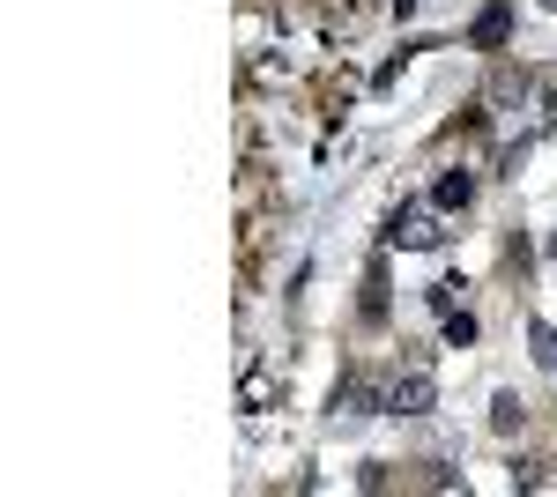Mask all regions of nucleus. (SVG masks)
I'll use <instances>...</instances> for the list:
<instances>
[{
  "instance_id": "obj_1",
  "label": "nucleus",
  "mask_w": 557,
  "mask_h": 497,
  "mask_svg": "<svg viewBox=\"0 0 557 497\" xmlns=\"http://www.w3.org/2000/svg\"><path fill=\"white\" fill-rule=\"evenodd\" d=\"M431 401H438V386H431L424 364H409V372H394V378H386V409H394V415H424Z\"/></svg>"
},
{
  "instance_id": "obj_2",
  "label": "nucleus",
  "mask_w": 557,
  "mask_h": 497,
  "mask_svg": "<svg viewBox=\"0 0 557 497\" xmlns=\"http://www.w3.org/2000/svg\"><path fill=\"white\" fill-rule=\"evenodd\" d=\"M446 231L431 223V208H394L386 215V246H409V252H424V246H438Z\"/></svg>"
},
{
  "instance_id": "obj_3",
  "label": "nucleus",
  "mask_w": 557,
  "mask_h": 497,
  "mask_svg": "<svg viewBox=\"0 0 557 497\" xmlns=\"http://www.w3.org/2000/svg\"><path fill=\"white\" fill-rule=\"evenodd\" d=\"M335 409H349V415H372V409H386V386L372 372H349L343 386H335Z\"/></svg>"
},
{
  "instance_id": "obj_4",
  "label": "nucleus",
  "mask_w": 557,
  "mask_h": 497,
  "mask_svg": "<svg viewBox=\"0 0 557 497\" xmlns=\"http://www.w3.org/2000/svg\"><path fill=\"white\" fill-rule=\"evenodd\" d=\"M469 38L483 45V52H498V45L513 38V0H491V8L475 15V30H469Z\"/></svg>"
},
{
  "instance_id": "obj_5",
  "label": "nucleus",
  "mask_w": 557,
  "mask_h": 497,
  "mask_svg": "<svg viewBox=\"0 0 557 497\" xmlns=\"http://www.w3.org/2000/svg\"><path fill=\"white\" fill-rule=\"evenodd\" d=\"M469 194H475V178H469V171H446V178L431 186V208H469Z\"/></svg>"
},
{
  "instance_id": "obj_6",
  "label": "nucleus",
  "mask_w": 557,
  "mask_h": 497,
  "mask_svg": "<svg viewBox=\"0 0 557 497\" xmlns=\"http://www.w3.org/2000/svg\"><path fill=\"white\" fill-rule=\"evenodd\" d=\"M364 320H386V260L364 275Z\"/></svg>"
},
{
  "instance_id": "obj_7",
  "label": "nucleus",
  "mask_w": 557,
  "mask_h": 497,
  "mask_svg": "<svg viewBox=\"0 0 557 497\" xmlns=\"http://www.w3.org/2000/svg\"><path fill=\"white\" fill-rule=\"evenodd\" d=\"M446 341H454V349H461V341H475V320H469V312H446Z\"/></svg>"
},
{
  "instance_id": "obj_8",
  "label": "nucleus",
  "mask_w": 557,
  "mask_h": 497,
  "mask_svg": "<svg viewBox=\"0 0 557 497\" xmlns=\"http://www.w3.org/2000/svg\"><path fill=\"white\" fill-rule=\"evenodd\" d=\"M528 334H535V357H543V364H557V334L543 327V320H535V327H528Z\"/></svg>"
},
{
  "instance_id": "obj_9",
  "label": "nucleus",
  "mask_w": 557,
  "mask_h": 497,
  "mask_svg": "<svg viewBox=\"0 0 557 497\" xmlns=\"http://www.w3.org/2000/svg\"><path fill=\"white\" fill-rule=\"evenodd\" d=\"M543 112H550V120H557V83H550V89H543Z\"/></svg>"
}]
</instances>
